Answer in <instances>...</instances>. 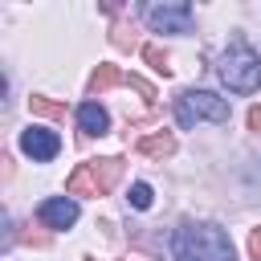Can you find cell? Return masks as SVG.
I'll return each instance as SVG.
<instances>
[{"instance_id":"cell-14","label":"cell","mask_w":261,"mask_h":261,"mask_svg":"<svg viewBox=\"0 0 261 261\" xmlns=\"http://www.w3.org/2000/svg\"><path fill=\"white\" fill-rule=\"evenodd\" d=\"M249 253L261 261V228H253V237H249Z\"/></svg>"},{"instance_id":"cell-9","label":"cell","mask_w":261,"mask_h":261,"mask_svg":"<svg viewBox=\"0 0 261 261\" xmlns=\"http://www.w3.org/2000/svg\"><path fill=\"white\" fill-rule=\"evenodd\" d=\"M126 82V73L118 69V65H98L94 73H90V90L94 94H102V90H110V86H122Z\"/></svg>"},{"instance_id":"cell-6","label":"cell","mask_w":261,"mask_h":261,"mask_svg":"<svg viewBox=\"0 0 261 261\" xmlns=\"http://www.w3.org/2000/svg\"><path fill=\"white\" fill-rule=\"evenodd\" d=\"M20 151H24L29 159H37V163H49V159L61 151V139H57V130H49V126H29V130H20Z\"/></svg>"},{"instance_id":"cell-15","label":"cell","mask_w":261,"mask_h":261,"mask_svg":"<svg viewBox=\"0 0 261 261\" xmlns=\"http://www.w3.org/2000/svg\"><path fill=\"white\" fill-rule=\"evenodd\" d=\"M249 126H253V130H261V106H253V110H249Z\"/></svg>"},{"instance_id":"cell-8","label":"cell","mask_w":261,"mask_h":261,"mask_svg":"<svg viewBox=\"0 0 261 261\" xmlns=\"http://www.w3.org/2000/svg\"><path fill=\"white\" fill-rule=\"evenodd\" d=\"M77 126H82V135H106L110 130V114L98 102H82L77 106Z\"/></svg>"},{"instance_id":"cell-1","label":"cell","mask_w":261,"mask_h":261,"mask_svg":"<svg viewBox=\"0 0 261 261\" xmlns=\"http://www.w3.org/2000/svg\"><path fill=\"white\" fill-rule=\"evenodd\" d=\"M171 261H232V241L220 224L188 220L171 232Z\"/></svg>"},{"instance_id":"cell-2","label":"cell","mask_w":261,"mask_h":261,"mask_svg":"<svg viewBox=\"0 0 261 261\" xmlns=\"http://www.w3.org/2000/svg\"><path fill=\"white\" fill-rule=\"evenodd\" d=\"M216 73H220V82H224L232 94H253V90H261V57H257L241 37L220 53Z\"/></svg>"},{"instance_id":"cell-4","label":"cell","mask_w":261,"mask_h":261,"mask_svg":"<svg viewBox=\"0 0 261 261\" xmlns=\"http://www.w3.org/2000/svg\"><path fill=\"white\" fill-rule=\"evenodd\" d=\"M118 175H122V159H86L69 175V192L73 196H106Z\"/></svg>"},{"instance_id":"cell-10","label":"cell","mask_w":261,"mask_h":261,"mask_svg":"<svg viewBox=\"0 0 261 261\" xmlns=\"http://www.w3.org/2000/svg\"><path fill=\"white\" fill-rule=\"evenodd\" d=\"M139 151L151 155V159H167V155H175V139H171V135H147V139L139 143Z\"/></svg>"},{"instance_id":"cell-12","label":"cell","mask_w":261,"mask_h":261,"mask_svg":"<svg viewBox=\"0 0 261 261\" xmlns=\"http://www.w3.org/2000/svg\"><path fill=\"white\" fill-rule=\"evenodd\" d=\"M126 200H130V208H151V184H130Z\"/></svg>"},{"instance_id":"cell-11","label":"cell","mask_w":261,"mask_h":261,"mask_svg":"<svg viewBox=\"0 0 261 261\" xmlns=\"http://www.w3.org/2000/svg\"><path fill=\"white\" fill-rule=\"evenodd\" d=\"M29 106H33V114H41V118H65V102H53V98L33 94V98H29Z\"/></svg>"},{"instance_id":"cell-5","label":"cell","mask_w":261,"mask_h":261,"mask_svg":"<svg viewBox=\"0 0 261 261\" xmlns=\"http://www.w3.org/2000/svg\"><path fill=\"white\" fill-rule=\"evenodd\" d=\"M143 16H147V24H151L155 33H192V4H184V0L147 4Z\"/></svg>"},{"instance_id":"cell-3","label":"cell","mask_w":261,"mask_h":261,"mask_svg":"<svg viewBox=\"0 0 261 261\" xmlns=\"http://www.w3.org/2000/svg\"><path fill=\"white\" fill-rule=\"evenodd\" d=\"M175 118H179L184 130L196 126L200 118H208V122H228V102L216 98L212 90H184V94L175 98Z\"/></svg>"},{"instance_id":"cell-7","label":"cell","mask_w":261,"mask_h":261,"mask_svg":"<svg viewBox=\"0 0 261 261\" xmlns=\"http://www.w3.org/2000/svg\"><path fill=\"white\" fill-rule=\"evenodd\" d=\"M37 216L45 228H69L77 220V200L73 196H49V200H41Z\"/></svg>"},{"instance_id":"cell-13","label":"cell","mask_w":261,"mask_h":261,"mask_svg":"<svg viewBox=\"0 0 261 261\" xmlns=\"http://www.w3.org/2000/svg\"><path fill=\"white\" fill-rule=\"evenodd\" d=\"M143 57H147V61H151V65H155L163 77L171 73V65H167V57H163V49H159V45H143Z\"/></svg>"}]
</instances>
